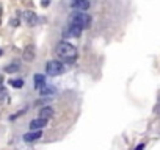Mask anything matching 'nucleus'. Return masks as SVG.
<instances>
[{"label":"nucleus","instance_id":"1","mask_svg":"<svg viewBox=\"0 0 160 150\" xmlns=\"http://www.w3.org/2000/svg\"><path fill=\"white\" fill-rule=\"evenodd\" d=\"M55 55L61 59V61H74L77 58V49L69 44V42H58L57 47H55Z\"/></svg>","mask_w":160,"mask_h":150},{"label":"nucleus","instance_id":"2","mask_svg":"<svg viewBox=\"0 0 160 150\" xmlns=\"http://www.w3.org/2000/svg\"><path fill=\"white\" fill-rule=\"evenodd\" d=\"M69 25H77L80 28H90L91 27V16L82 11H75L69 16Z\"/></svg>","mask_w":160,"mask_h":150},{"label":"nucleus","instance_id":"3","mask_svg":"<svg viewBox=\"0 0 160 150\" xmlns=\"http://www.w3.org/2000/svg\"><path fill=\"white\" fill-rule=\"evenodd\" d=\"M46 72L47 75H52V77H57V75H61L64 72V66L58 61H49L46 64Z\"/></svg>","mask_w":160,"mask_h":150},{"label":"nucleus","instance_id":"4","mask_svg":"<svg viewBox=\"0 0 160 150\" xmlns=\"http://www.w3.org/2000/svg\"><path fill=\"white\" fill-rule=\"evenodd\" d=\"M71 7L77 11H87L90 8V0H72Z\"/></svg>","mask_w":160,"mask_h":150},{"label":"nucleus","instance_id":"5","mask_svg":"<svg viewBox=\"0 0 160 150\" xmlns=\"http://www.w3.org/2000/svg\"><path fill=\"white\" fill-rule=\"evenodd\" d=\"M22 17H24V21H25V24H27L28 27H35V25L38 24V17H36V14L32 13V11H24V13H22Z\"/></svg>","mask_w":160,"mask_h":150},{"label":"nucleus","instance_id":"6","mask_svg":"<svg viewBox=\"0 0 160 150\" xmlns=\"http://www.w3.org/2000/svg\"><path fill=\"white\" fill-rule=\"evenodd\" d=\"M39 138H41V130H32V131H28V133L24 134V141L25 142H35Z\"/></svg>","mask_w":160,"mask_h":150},{"label":"nucleus","instance_id":"7","mask_svg":"<svg viewBox=\"0 0 160 150\" xmlns=\"http://www.w3.org/2000/svg\"><path fill=\"white\" fill-rule=\"evenodd\" d=\"M46 125H47V119L38 117V119H33V120L30 122V130H41V128H44Z\"/></svg>","mask_w":160,"mask_h":150},{"label":"nucleus","instance_id":"8","mask_svg":"<svg viewBox=\"0 0 160 150\" xmlns=\"http://www.w3.org/2000/svg\"><path fill=\"white\" fill-rule=\"evenodd\" d=\"M33 83H35V88L36 89H41L46 85V77H44V75H41V73H36L35 78H33Z\"/></svg>","mask_w":160,"mask_h":150},{"label":"nucleus","instance_id":"9","mask_svg":"<svg viewBox=\"0 0 160 150\" xmlns=\"http://www.w3.org/2000/svg\"><path fill=\"white\" fill-rule=\"evenodd\" d=\"M68 33H69L72 38H80V35H82V28L77 27V25H69Z\"/></svg>","mask_w":160,"mask_h":150},{"label":"nucleus","instance_id":"10","mask_svg":"<svg viewBox=\"0 0 160 150\" xmlns=\"http://www.w3.org/2000/svg\"><path fill=\"white\" fill-rule=\"evenodd\" d=\"M39 116H41V119H49V117L53 116V110L50 106H46V108H42L39 111Z\"/></svg>","mask_w":160,"mask_h":150},{"label":"nucleus","instance_id":"11","mask_svg":"<svg viewBox=\"0 0 160 150\" xmlns=\"http://www.w3.org/2000/svg\"><path fill=\"white\" fill-rule=\"evenodd\" d=\"M33 56H35L33 45H28V47L24 50V59H27V61H32V59H33Z\"/></svg>","mask_w":160,"mask_h":150},{"label":"nucleus","instance_id":"12","mask_svg":"<svg viewBox=\"0 0 160 150\" xmlns=\"http://www.w3.org/2000/svg\"><path fill=\"white\" fill-rule=\"evenodd\" d=\"M39 92H41V96H52V94H55V88L53 86H42L41 89H39Z\"/></svg>","mask_w":160,"mask_h":150},{"label":"nucleus","instance_id":"13","mask_svg":"<svg viewBox=\"0 0 160 150\" xmlns=\"http://www.w3.org/2000/svg\"><path fill=\"white\" fill-rule=\"evenodd\" d=\"M16 70H19V63H14V64H8L7 67H5V72H16Z\"/></svg>","mask_w":160,"mask_h":150},{"label":"nucleus","instance_id":"14","mask_svg":"<svg viewBox=\"0 0 160 150\" xmlns=\"http://www.w3.org/2000/svg\"><path fill=\"white\" fill-rule=\"evenodd\" d=\"M10 85L13 88H22L24 86V82L22 80H10Z\"/></svg>","mask_w":160,"mask_h":150},{"label":"nucleus","instance_id":"15","mask_svg":"<svg viewBox=\"0 0 160 150\" xmlns=\"http://www.w3.org/2000/svg\"><path fill=\"white\" fill-rule=\"evenodd\" d=\"M10 25H13V27H18V25H19V21H18V19H13V21H10Z\"/></svg>","mask_w":160,"mask_h":150},{"label":"nucleus","instance_id":"16","mask_svg":"<svg viewBox=\"0 0 160 150\" xmlns=\"http://www.w3.org/2000/svg\"><path fill=\"white\" fill-rule=\"evenodd\" d=\"M49 3H50V0H42V2H41V7H42V8H47Z\"/></svg>","mask_w":160,"mask_h":150},{"label":"nucleus","instance_id":"17","mask_svg":"<svg viewBox=\"0 0 160 150\" xmlns=\"http://www.w3.org/2000/svg\"><path fill=\"white\" fill-rule=\"evenodd\" d=\"M22 2L25 3V5H28V7H32L33 3H32V0H22Z\"/></svg>","mask_w":160,"mask_h":150},{"label":"nucleus","instance_id":"18","mask_svg":"<svg viewBox=\"0 0 160 150\" xmlns=\"http://www.w3.org/2000/svg\"><path fill=\"white\" fill-rule=\"evenodd\" d=\"M135 150H144V144H140L138 147H135Z\"/></svg>","mask_w":160,"mask_h":150},{"label":"nucleus","instance_id":"19","mask_svg":"<svg viewBox=\"0 0 160 150\" xmlns=\"http://www.w3.org/2000/svg\"><path fill=\"white\" fill-rule=\"evenodd\" d=\"M2 11L3 10H2V7H0V22H2Z\"/></svg>","mask_w":160,"mask_h":150},{"label":"nucleus","instance_id":"20","mask_svg":"<svg viewBox=\"0 0 160 150\" xmlns=\"http://www.w3.org/2000/svg\"><path fill=\"white\" fill-rule=\"evenodd\" d=\"M2 53H3V52H2V50H0V55H2Z\"/></svg>","mask_w":160,"mask_h":150}]
</instances>
